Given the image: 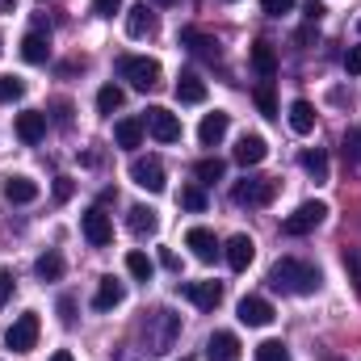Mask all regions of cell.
<instances>
[{
	"label": "cell",
	"instance_id": "cell-1",
	"mask_svg": "<svg viewBox=\"0 0 361 361\" xmlns=\"http://www.w3.org/2000/svg\"><path fill=\"white\" fill-rule=\"evenodd\" d=\"M139 336H143V349L147 353H169L173 345H177L180 336V315H173L169 307H152V311H143V319H139Z\"/></svg>",
	"mask_w": 361,
	"mask_h": 361
},
{
	"label": "cell",
	"instance_id": "cell-2",
	"mask_svg": "<svg viewBox=\"0 0 361 361\" xmlns=\"http://www.w3.org/2000/svg\"><path fill=\"white\" fill-rule=\"evenodd\" d=\"M319 269L311 261H298V257H286L269 269V286L281 290V294H315L319 290Z\"/></svg>",
	"mask_w": 361,
	"mask_h": 361
},
{
	"label": "cell",
	"instance_id": "cell-3",
	"mask_svg": "<svg viewBox=\"0 0 361 361\" xmlns=\"http://www.w3.org/2000/svg\"><path fill=\"white\" fill-rule=\"evenodd\" d=\"M118 76H122L130 89L147 92V89L160 85V63L147 59V55H122V59H118Z\"/></svg>",
	"mask_w": 361,
	"mask_h": 361
},
{
	"label": "cell",
	"instance_id": "cell-4",
	"mask_svg": "<svg viewBox=\"0 0 361 361\" xmlns=\"http://www.w3.org/2000/svg\"><path fill=\"white\" fill-rule=\"evenodd\" d=\"M273 197H277V180L273 177H244L231 189L235 206H269Z\"/></svg>",
	"mask_w": 361,
	"mask_h": 361
},
{
	"label": "cell",
	"instance_id": "cell-5",
	"mask_svg": "<svg viewBox=\"0 0 361 361\" xmlns=\"http://www.w3.org/2000/svg\"><path fill=\"white\" fill-rule=\"evenodd\" d=\"M143 126H147V135L160 139V143H177L180 139V118L173 109H164V105H152V109L143 114Z\"/></svg>",
	"mask_w": 361,
	"mask_h": 361
},
{
	"label": "cell",
	"instance_id": "cell-6",
	"mask_svg": "<svg viewBox=\"0 0 361 361\" xmlns=\"http://www.w3.org/2000/svg\"><path fill=\"white\" fill-rule=\"evenodd\" d=\"M324 214H328V206H324V202H302L294 214H286L281 231H286V235H307V231H315V227L324 223Z\"/></svg>",
	"mask_w": 361,
	"mask_h": 361
},
{
	"label": "cell",
	"instance_id": "cell-7",
	"mask_svg": "<svg viewBox=\"0 0 361 361\" xmlns=\"http://www.w3.org/2000/svg\"><path fill=\"white\" fill-rule=\"evenodd\" d=\"M4 345H8L13 353H30V349L38 345V315H34V311L17 315V319H13V328L4 332Z\"/></svg>",
	"mask_w": 361,
	"mask_h": 361
},
{
	"label": "cell",
	"instance_id": "cell-8",
	"mask_svg": "<svg viewBox=\"0 0 361 361\" xmlns=\"http://www.w3.org/2000/svg\"><path fill=\"white\" fill-rule=\"evenodd\" d=\"M130 180L139 185V189H147V193H160L169 180H164V164L156 160V156H135L130 160Z\"/></svg>",
	"mask_w": 361,
	"mask_h": 361
},
{
	"label": "cell",
	"instance_id": "cell-9",
	"mask_svg": "<svg viewBox=\"0 0 361 361\" xmlns=\"http://www.w3.org/2000/svg\"><path fill=\"white\" fill-rule=\"evenodd\" d=\"M180 294L197 307V311H214L223 302V281H180Z\"/></svg>",
	"mask_w": 361,
	"mask_h": 361
},
{
	"label": "cell",
	"instance_id": "cell-10",
	"mask_svg": "<svg viewBox=\"0 0 361 361\" xmlns=\"http://www.w3.org/2000/svg\"><path fill=\"white\" fill-rule=\"evenodd\" d=\"M80 227H85V240H89L92 248H105V244L114 240V223H109V214H105L101 206H92V210H85Z\"/></svg>",
	"mask_w": 361,
	"mask_h": 361
},
{
	"label": "cell",
	"instance_id": "cell-11",
	"mask_svg": "<svg viewBox=\"0 0 361 361\" xmlns=\"http://www.w3.org/2000/svg\"><path fill=\"white\" fill-rule=\"evenodd\" d=\"M240 324H248V328H265V324H273L269 298H261V294L240 298Z\"/></svg>",
	"mask_w": 361,
	"mask_h": 361
},
{
	"label": "cell",
	"instance_id": "cell-12",
	"mask_svg": "<svg viewBox=\"0 0 361 361\" xmlns=\"http://www.w3.org/2000/svg\"><path fill=\"white\" fill-rule=\"evenodd\" d=\"M185 248H193V257H197L202 265H210V261L219 257V240H214V231H206V227H189V231H185Z\"/></svg>",
	"mask_w": 361,
	"mask_h": 361
},
{
	"label": "cell",
	"instance_id": "cell-13",
	"mask_svg": "<svg viewBox=\"0 0 361 361\" xmlns=\"http://www.w3.org/2000/svg\"><path fill=\"white\" fill-rule=\"evenodd\" d=\"M42 135H47V114H38V109H25V114H17V139H21L25 147L42 143Z\"/></svg>",
	"mask_w": 361,
	"mask_h": 361
},
{
	"label": "cell",
	"instance_id": "cell-14",
	"mask_svg": "<svg viewBox=\"0 0 361 361\" xmlns=\"http://www.w3.org/2000/svg\"><path fill=\"white\" fill-rule=\"evenodd\" d=\"M227 126H231V118L227 114H206L202 118V126H197V139H202V147H219L223 139H227Z\"/></svg>",
	"mask_w": 361,
	"mask_h": 361
},
{
	"label": "cell",
	"instance_id": "cell-15",
	"mask_svg": "<svg viewBox=\"0 0 361 361\" xmlns=\"http://www.w3.org/2000/svg\"><path fill=\"white\" fill-rule=\"evenodd\" d=\"M206 357L210 361H240V336L235 332H214L206 341Z\"/></svg>",
	"mask_w": 361,
	"mask_h": 361
},
{
	"label": "cell",
	"instance_id": "cell-16",
	"mask_svg": "<svg viewBox=\"0 0 361 361\" xmlns=\"http://www.w3.org/2000/svg\"><path fill=\"white\" fill-rule=\"evenodd\" d=\"M252 257H257V244H252V235H231L227 240V265L235 273H244L252 265Z\"/></svg>",
	"mask_w": 361,
	"mask_h": 361
},
{
	"label": "cell",
	"instance_id": "cell-17",
	"mask_svg": "<svg viewBox=\"0 0 361 361\" xmlns=\"http://www.w3.org/2000/svg\"><path fill=\"white\" fill-rule=\"evenodd\" d=\"M156 25H160V21H156V13H152L147 4H135V8L126 13V34H130V38H152Z\"/></svg>",
	"mask_w": 361,
	"mask_h": 361
},
{
	"label": "cell",
	"instance_id": "cell-18",
	"mask_svg": "<svg viewBox=\"0 0 361 361\" xmlns=\"http://www.w3.org/2000/svg\"><path fill=\"white\" fill-rule=\"evenodd\" d=\"M180 47H189V51L202 55V59H219V42H214L210 34H202L197 25H185V30H180Z\"/></svg>",
	"mask_w": 361,
	"mask_h": 361
},
{
	"label": "cell",
	"instance_id": "cell-19",
	"mask_svg": "<svg viewBox=\"0 0 361 361\" xmlns=\"http://www.w3.org/2000/svg\"><path fill=\"white\" fill-rule=\"evenodd\" d=\"M269 156V143L261 139V135H244L240 143H235V160L244 164V169H252V164H261Z\"/></svg>",
	"mask_w": 361,
	"mask_h": 361
},
{
	"label": "cell",
	"instance_id": "cell-20",
	"mask_svg": "<svg viewBox=\"0 0 361 361\" xmlns=\"http://www.w3.org/2000/svg\"><path fill=\"white\" fill-rule=\"evenodd\" d=\"M143 118H122L118 126H114V139H118V147H126V152H135V147H143Z\"/></svg>",
	"mask_w": 361,
	"mask_h": 361
},
{
	"label": "cell",
	"instance_id": "cell-21",
	"mask_svg": "<svg viewBox=\"0 0 361 361\" xmlns=\"http://www.w3.org/2000/svg\"><path fill=\"white\" fill-rule=\"evenodd\" d=\"M177 97L185 105H202L206 101V80L197 76V72H180L177 76Z\"/></svg>",
	"mask_w": 361,
	"mask_h": 361
},
{
	"label": "cell",
	"instance_id": "cell-22",
	"mask_svg": "<svg viewBox=\"0 0 361 361\" xmlns=\"http://www.w3.org/2000/svg\"><path fill=\"white\" fill-rule=\"evenodd\" d=\"M122 298H126L122 281H118V277H101V286H97V298H92V307H97V311H114V307H118Z\"/></svg>",
	"mask_w": 361,
	"mask_h": 361
},
{
	"label": "cell",
	"instance_id": "cell-23",
	"mask_svg": "<svg viewBox=\"0 0 361 361\" xmlns=\"http://www.w3.org/2000/svg\"><path fill=\"white\" fill-rule=\"evenodd\" d=\"M21 59H25V63H47V59H51V42H47V34H38V30L25 34V38H21Z\"/></svg>",
	"mask_w": 361,
	"mask_h": 361
},
{
	"label": "cell",
	"instance_id": "cell-24",
	"mask_svg": "<svg viewBox=\"0 0 361 361\" xmlns=\"http://www.w3.org/2000/svg\"><path fill=\"white\" fill-rule=\"evenodd\" d=\"M290 130L294 135H311L315 130V105L311 101H294L290 105Z\"/></svg>",
	"mask_w": 361,
	"mask_h": 361
},
{
	"label": "cell",
	"instance_id": "cell-25",
	"mask_svg": "<svg viewBox=\"0 0 361 361\" xmlns=\"http://www.w3.org/2000/svg\"><path fill=\"white\" fill-rule=\"evenodd\" d=\"M4 197L8 202H17V206H25V202H34L38 197V185L30 177H8L4 180Z\"/></svg>",
	"mask_w": 361,
	"mask_h": 361
},
{
	"label": "cell",
	"instance_id": "cell-26",
	"mask_svg": "<svg viewBox=\"0 0 361 361\" xmlns=\"http://www.w3.org/2000/svg\"><path fill=\"white\" fill-rule=\"evenodd\" d=\"M156 227H160V219H156V210L152 206H130V231L143 240V235H156Z\"/></svg>",
	"mask_w": 361,
	"mask_h": 361
},
{
	"label": "cell",
	"instance_id": "cell-27",
	"mask_svg": "<svg viewBox=\"0 0 361 361\" xmlns=\"http://www.w3.org/2000/svg\"><path fill=\"white\" fill-rule=\"evenodd\" d=\"M252 68L261 72V80H273V72H277V55H273L269 42H257V47H252Z\"/></svg>",
	"mask_w": 361,
	"mask_h": 361
},
{
	"label": "cell",
	"instance_id": "cell-28",
	"mask_svg": "<svg viewBox=\"0 0 361 361\" xmlns=\"http://www.w3.org/2000/svg\"><path fill=\"white\" fill-rule=\"evenodd\" d=\"M34 273H38L42 281H59V277H63V257H59V252H42L38 265H34Z\"/></svg>",
	"mask_w": 361,
	"mask_h": 361
},
{
	"label": "cell",
	"instance_id": "cell-29",
	"mask_svg": "<svg viewBox=\"0 0 361 361\" xmlns=\"http://www.w3.org/2000/svg\"><path fill=\"white\" fill-rule=\"evenodd\" d=\"M193 173H197V180H202V185H214V180H223L227 164H223L219 156H206V160H197V169H193Z\"/></svg>",
	"mask_w": 361,
	"mask_h": 361
},
{
	"label": "cell",
	"instance_id": "cell-30",
	"mask_svg": "<svg viewBox=\"0 0 361 361\" xmlns=\"http://www.w3.org/2000/svg\"><path fill=\"white\" fill-rule=\"evenodd\" d=\"M302 169H307V177L328 180V156L319 147H311V152H302Z\"/></svg>",
	"mask_w": 361,
	"mask_h": 361
},
{
	"label": "cell",
	"instance_id": "cell-31",
	"mask_svg": "<svg viewBox=\"0 0 361 361\" xmlns=\"http://www.w3.org/2000/svg\"><path fill=\"white\" fill-rule=\"evenodd\" d=\"M122 101H126V92L118 89V85H101V92H97V109H101V114L122 109Z\"/></svg>",
	"mask_w": 361,
	"mask_h": 361
},
{
	"label": "cell",
	"instance_id": "cell-32",
	"mask_svg": "<svg viewBox=\"0 0 361 361\" xmlns=\"http://www.w3.org/2000/svg\"><path fill=\"white\" fill-rule=\"evenodd\" d=\"M126 269H130V277H139V281H152L156 265H152L147 252H130V257H126Z\"/></svg>",
	"mask_w": 361,
	"mask_h": 361
},
{
	"label": "cell",
	"instance_id": "cell-33",
	"mask_svg": "<svg viewBox=\"0 0 361 361\" xmlns=\"http://www.w3.org/2000/svg\"><path fill=\"white\" fill-rule=\"evenodd\" d=\"M257 109L265 118H277V97H273V80H261L257 85Z\"/></svg>",
	"mask_w": 361,
	"mask_h": 361
},
{
	"label": "cell",
	"instance_id": "cell-34",
	"mask_svg": "<svg viewBox=\"0 0 361 361\" xmlns=\"http://www.w3.org/2000/svg\"><path fill=\"white\" fill-rule=\"evenodd\" d=\"M180 206L193 210V214H202V210H206V193H202V185H185V189H180Z\"/></svg>",
	"mask_w": 361,
	"mask_h": 361
},
{
	"label": "cell",
	"instance_id": "cell-35",
	"mask_svg": "<svg viewBox=\"0 0 361 361\" xmlns=\"http://www.w3.org/2000/svg\"><path fill=\"white\" fill-rule=\"evenodd\" d=\"M341 152H345V160H349V164H361V126L345 130V143H341Z\"/></svg>",
	"mask_w": 361,
	"mask_h": 361
},
{
	"label": "cell",
	"instance_id": "cell-36",
	"mask_svg": "<svg viewBox=\"0 0 361 361\" xmlns=\"http://www.w3.org/2000/svg\"><path fill=\"white\" fill-rule=\"evenodd\" d=\"M257 361H290V349L281 341H265V345H257Z\"/></svg>",
	"mask_w": 361,
	"mask_h": 361
},
{
	"label": "cell",
	"instance_id": "cell-37",
	"mask_svg": "<svg viewBox=\"0 0 361 361\" xmlns=\"http://www.w3.org/2000/svg\"><path fill=\"white\" fill-rule=\"evenodd\" d=\"M25 97V80L17 76H0V101H21Z\"/></svg>",
	"mask_w": 361,
	"mask_h": 361
},
{
	"label": "cell",
	"instance_id": "cell-38",
	"mask_svg": "<svg viewBox=\"0 0 361 361\" xmlns=\"http://www.w3.org/2000/svg\"><path fill=\"white\" fill-rule=\"evenodd\" d=\"M345 273H349V281H353V290L361 294V257L353 248H345Z\"/></svg>",
	"mask_w": 361,
	"mask_h": 361
},
{
	"label": "cell",
	"instance_id": "cell-39",
	"mask_svg": "<svg viewBox=\"0 0 361 361\" xmlns=\"http://www.w3.org/2000/svg\"><path fill=\"white\" fill-rule=\"evenodd\" d=\"M294 4H298V0H261V8H265L269 17H281V13H290Z\"/></svg>",
	"mask_w": 361,
	"mask_h": 361
},
{
	"label": "cell",
	"instance_id": "cell-40",
	"mask_svg": "<svg viewBox=\"0 0 361 361\" xmlns=\"http://www.w3.org/2000/svg\"><path fill=\"white\" fill-rule=\"evenodd\" d=\"M302 13H307V21L315 25V21H324V13H328V8H324L319 0H302Z\"/></svg>",
	"mask_w": 361,
	"mask_h": 361
},
{
	"label": "cell",
	"instance_id": "cell-41",
	"mask_svg": "<svg viewBox=\"0 0 361 361\" xmlns=\"http://www.w3.org/2000/svg\"><path fill=\"white\" fill-rule=\"evenodd\" d=\"M345 72H349V76L361 72V47H349V51H345Z\"/></svg>",
	"mask_w": 361,
	"mask_h": 361
},
{
	"label": "cell",
	"instance_id": "cell-42",
	"mask_svg": "<svg viewBox=\"0 0 361 361\" xmlns=\"http://www.w3.org/2000/svg\"><path fill=\"white\" fill-rule=\"evenodd\" d=\"M92 8H97V17H114L122 8V0H92Z\"/></svg>",
	"mask_w": 361,
	"mask_h": 361
},
{
	"label": "cell",
	"instance_id": "cell-43",
	"mask_svg": "<svg viewBox=\"0 0 361 361\" xmlns=\"http://www.w3.org/2000/svg\"><path fill=\"white\" fill-rule=\"evenodd\" d=\"M8 294H13V273H8V269H0V307L8 302Z\"/></svg>",
	"mask_w": 361,
	"mask_h": 361
},
{
	"label": "cell",
	"instance_id": "cell-44",
	"mask_svg": "<svg viewBox=\"0 0 361 361\" xmlns=\"http://www.w3.org/2000/svg\"><path fill=\"white\" fill-rule=\"evenodd\" d=\"M72 311H76V302H72V298H59V319H63V324H72V319H76Z\"/></svg>",
	"mask_w": 361,
	"mask_h": 361
},
{
	"label": "cell",
	"instance_id": "cell-45",
	"mask_svg": "<svg viewBox=\"0 0 361 361\" xmlns=\"http://www.w3.org/2000/svg\"><path fill=\"white\" fill-rule=\"evenodd\" d=\"M55 197H59V202H68V197H72V180H68V177H59V185H55Z\"/></svg>",
	"mask_w": 361,
	"mask_h": 361
},
{
	"label": "cell",
	"instance_id": "cell-46",
	"mask_svg": "<svg viewBox=\"0 0 361 361\" xmlns=\"http://www.w3.org/2000/svg\"><path fill=\"white\" fill-rule=\"evenodd\" d=\"M51 361H76V357H72L68 349H59V353H55V357H51Z\"/></svg>",
	"mask_w": 361,
	"mask_h": 361
},
{
	"label": "cell",
	"instance_id": "cell-47",
	"mask_svg": "<svg viewBox=\"0 0 361 361\" xmlns=\"http://www.w3.org/2000/svg\"><path fill=\"white\" fill-rule=\"evenodd\" d=\"M156 4H177V0H156Z\"/></svg>",
	"mask_w": 361,
	"mask_h": 361
},
{
	"label": "cell",
	"instance_id": "cell-48",
	"mask_svg": "<svg viewBox=\"0 0 361 361\" xmlns=\"http://www.w3.org/2000/svg\"><path fill=\"white\" fill-rule=\"evenodd\" d=\"M180 361H193V357H180Z\"/></svg>",
	"mask_w": 361,
	"mask_h": 361
},
{
	"label": "cell",
	"instance_id": "cell-49",
	"mask_svg": "<svg viewBox=\"0 0 361 361\" xmlns=\"http://www.w3.org/2000/svg\"><path fill=\"white\" fill-rule=\"evenodd\" d=\"M0 51H4V42H0Z\"/></svg>",
	"mask_w": 361,
	"mask_h": 361
}]
</instances>
